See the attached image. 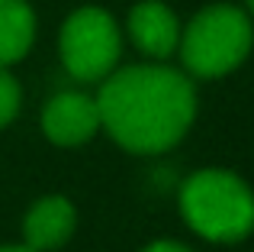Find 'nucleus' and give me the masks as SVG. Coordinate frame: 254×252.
I'll return each mask as SVG.
<instances>
[{"label": "nucleus", "instance_id": "nucleus-8", "mask_svg": "<svg viewBox=\"0 0 254 252\" xmlns=\"http://www.w3.org/2000/svg\"><path fill=\"white\" fill-rule=\"evenodd\" d=\"M36 42V13L26 0H0V68L23 62Z\"/></svg>", "mask_w": 254, "mask_h": 252}, {"label": "nucleus", "instance_id": "nucleus-10", "mask_svg": "<svg viewBox=\"0 0 254 252\" xmlns=\"http://www.w3.org/2000/svg\"><path fill=\"white\" fill-rule=\"evenodd\" d=\"M142 252H193V249L177 243V240H158V243H148Z\"/></svg>", "mask_w": 254, "mask_h": 252}, {"label": "nucleus", "instance_id": "nucleus-6", "mask_svg": "<svg viewBox=\"0 0 254 252\" xmlns=\"http://www.w3.org/2000/svg\"><path fill=\"white\" fill-rule=\"evenodd\" d=\"M132 45L151 62H164L177 52L180 42V19L164 0H138L126 19Z\"/></svg>", "mask_w": 254, "mask_h": 252}, {"label": "nucleus", "instance_id": "nucleus-5", "mask_svg": "<svg viewBox=\"0 0 254 252\" xmlns=\"http://www.w3.org/2000/svg\"><path fill=\"white\" fill-rule=\"evenodd\" d=\"M100 129L97 97L84 91H58L42 107V132L58 149H77Z\"/></svg>", "mask_w": 254, "mask_h": 252}, {"label": "nucleus", "instance_id": "nucleus-2", "mask_svg": "<svg viewBox=\"0 0 254 252\" xmlns=\"http://www.w3.org/2000/svg\"><path fill=\"white\" fill-rule=\"evenodd\" d=\"M187 227L209 243H242L254 233V191L229 168H203L180 188Z\"/></svg>", "mask_w": 254, "mask_h": 252}, {"label": "nucleus", "instance_id": "nucleus-7", "mask_svg": "<svg viewBox=\"0 0 254 252\" xmlns=\"http://www.w3.org/2000/svg\"><path fill=\"white\" fill-rule=\"evenodd\" d=\"M74 227H77L74 204L62 194H49V197H39L29 207V214L23 220V236L29 249L55 252L74 236Z\"/></svg>", "mask_w": 254, "mask_h": 252}, {"label": "nucleus", "instance_id": "nucleus-3", "mask_svg": "<svg viewBox=\"0 0 254 252\" xmlns=\"http://www.w3.org/2000/svg\"><path fill=\"white\" fill-rule=\"evenodd\" d=\"M254 49V19L232 3L203 6L187 26H180V62L190 78H225L242 68Z\"/></svg>", "mask_w": 254, "mask_h": 252}, {"label": "nucleus", "instance_id": "nucleus-4", "mask_svg": "<svg viewBox=\"0 0 254 252\" xmlns=\"http://www.w3.org/2000/svg\"><path fill=\"white\" fill-rule=\"evenodd\" d=\"M58 55L74 81H103L113 68H119V55H123L119 23L103 6H81L62 23Z\"/></svg>", "mask_w": 254, "mask_h": 252}, {"label": "nucleus", "instance_id": "nucleus-1", "mask_svg": "<svg viewBox=\"0 0 254 252\" xmlns=\"http://www.w3.org/2000/svg\"><path fill=\"white\" fill-rule=\"evenodd\" d=\"M100 129L132 155H161L190 132L196 120V88L171 65L113 68L97 91Z\"/></svg>", "mask_w": 254, "mask_h": 252}, {"label": "nucleus", "instance_id": "nucleus-9", "mask_svg": "<svg viewBox=\"0 0 254 252\" xmlns=\"http://www.w3.org/2000/svg\"><path fill=\"white\" fill-rule=\"evenodd\" d=\"M19 107H23V88L10 75V68H0V129L16 120Z\"/></svg>", "mask_w": 254, "mask_h": 252}, {"label": "nucleus", "instance_id": "nucleus-12", "mask_svg": "<svg viewBox=\"0 0 254 252\" xmlns=\"http://www.w3.org/2000/svg\"><path fill=\"white\" fill-rule=\"evenodd\" d=\"M245 6H248V13H251V19H254V0H245Z\"/></svg>", "mask_w": 254, "mask_h": 252}, {"label": "nucleus", "instance_id": "nucleus-11", "mask_svg": "<svg viewBox=\"0 0 254 252\" xmlns=\"http://www.w3.org/2000/svg\"><path fill=\"white\" fill-rule=\"evenodd\" d=\"M0 252H36V249H29V246L23 243V246H0Z\"/></svg>", "mask_w": 254, "mask_h": 252}]
</instances>
